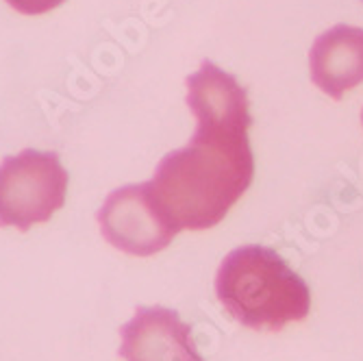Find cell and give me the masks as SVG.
<instances>
[{"label": "cell", "mask_w": 363, "mask_h": 361, "mask_svg": "<svg viewBox=\"0 0 363 361\" xmlns=\"http://www.w3.org/2000/svg\"><path fill=\"white\" fill-rule=\"evenodd\" d=\"M63 3L65 0H7V5L22 16H44Z\"/></svg>", "instance_id": "7"}, {"label": "cell", "mask_w": 363, "mask_h": 361, "mask_svg": "<svg viewBox=\"0 0 363 361\" xmlns=\"http://www.w3.org/2000/svg\"><path fill=\"white\" fill-rule=\"evenodd\" d=\"M96 220L113 248L135 257L161 252L179 235V228L157 205L148 181L113 189Z\"/></svg>", "instance_id": "4"}, {"label": "cell", "mask_w": 363, "mask_h": 361, "mask_svg": "<svg viewBox=\"0 0 363 361\" xmlns=\"http://www.w3.org/2000/svg\"><path fill=\"white\" fill-rule=\"evenodd\" d=\"M120 350L124 361H205L198 352L191 326L174 309L138 307L135 316L120 326Z\"/></svg>", "instance_id": "5"}, {"label": "cell", "mask_w": 363, "mask_h": 361, "mask_svg": "<svg viewBox=\"0 0 363 361\" xmlns=\"http://www.w3.org/2000/svg\"><path fill=\"white\" fill-rule=\"evenodd\" d=\"M185 85L196 133L187 146L163 157L148 181L157 205L179 233L220 224L255 177L246 87L207 59Z\"/></svg>", "instance_id": "1"}, {"label": "cell", "mask_w": 363, "mask_h": 361, "mask_svg": "<svg viewBox=\"0 0 363 361\" xmlns=\"http://www.w3.org/2000/svg\"><path fill=\"white\" fill-rule=\"evenodd\" d=\"M220 305L242 326L279 333L309 316L311 289L272 248L246 244L230 250L216 274Z\"/></svg>", "instance_id": "2"}, {"label": "cell", "mask_w": 363, "mask_h": 361, "mask_svg": "<svg viewBox=\"0 0 363 361\" xmlns=\"http://www.w3.org/2000/svg\"><path fill=\"white\" fill-rule=\"evenodd\" d=\"M313 85L342 101V96L363 83V28L335 24L315 38L309 52Z\"/></svg>", "instance_id": "6"}, {"label": "cell", "mask_w": 363, "mask_h": 361, "mask_svg": "<svg viewBox=\"0 0 363 361\" xmlns=\"http://www.w3.org/2000/svg\"><path fill=\"white\" fill-rule=\"evenodd\" d=\"M68 172L55 150L24 148L0 163V228L16 226L26 233L30 226L48 222L65 203Z\"/></svg>", "instance_id": "3"}, {"label": "cell", "mask_w": 363, "mask_h": 361, "mask_svg": "<svg viewBox=\"0 0 363 361\" xmlns=\"http://www.w3.org/2000/svg\"><path fill=\"white\" fill-rule=\"evenodd\" d=\"M361 122H363V111H361Z\"/></svg>", "instance_id": "8"}]
</instances>
